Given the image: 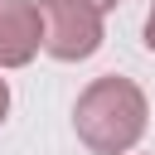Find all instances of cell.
<instances>
[{
  "label": "cell",
  "instance_id": "2",
  "mask_svg": "<svg viewBox=\"0 0 155 155\" xmlns=\"http://www.w3.org/2000/svg\"><path fill=\"white\" fill-rule=\"evenodd\" d=\"M44 15V48L63 63H78V58H92L102 48V15L82 0H44L39 5Z\"/></svg>",
  "mask_w": 155,
  "mask_h": 155
},
{
  "label": "cell",
  "instance_id": "5",
  "mask_svg": "<svg viewBox=\"0 0 155 155\" xmlns=\"http://www.w3.org/2000/svg\"><path fill=\"white\" fill-rule=\"evenodd\" d=\"M5 111H10V87H5V78H0V121H5Z\"/></svg>",
  "mask_w": 155,
  "mask_h": 155
},
{
  "label": "cell",
  "instance_id": "1",
  "mask_svg": "<svg viewBox=\"0 0 155 155\" xmlns=\"http://www.w3.org/2000/svg\"><path fill=\"white\" fill-rule=\"evenodd\" d=\"M145 92L131 82V78H97L82 97H78V111H73V126L78 136L97 150V155H121L140 140L145 131Z\"/></svg>",
  "mask_w": 155,
  "mask_h": 155
},
{
  "label": "cell",
  "instance_id": "3",
  "mask_svg": "<svg viewBox=\"0 0 155 155\" xmlns=\"http://www.w3.org/2000/svg\"><path fill=\"white\" fill-rule=\"evenodd\" d=\"M44 44V15L34 0H0V68H19Z\"/></svg>",
  "mask_w": 155,
  "mask_h": 155
},
{
  "label": "cell",
  "instance_id": "4",
  "mask_svg": "<svg viewBox=\"0 0 155 155\" xmlns=\"http://www.w3.org/2000/svg\"><path fill=\"white\" fill-rule=\"evenodd\" d=\"M145 44L155 48V5H150V15H145Z\"/></svg>",
  "mask_w": 155,
  "mask_h": 155
},
{
  "label": "cell",
  "instance_id": "6",
  "mask_svg": "<svg viewBox=\"0 0 155 155\" xmlns=\"http://www.w3.org/2000/svg\"><path fill=\"white\" fill-rule=\"evenodd\" d=\"M82 5H92V10H97V15H102V10H111V5H116V0H82Z\"/></svg>",
  "mask_w": 155,
  "mask_h": 155
}]
</instances>
